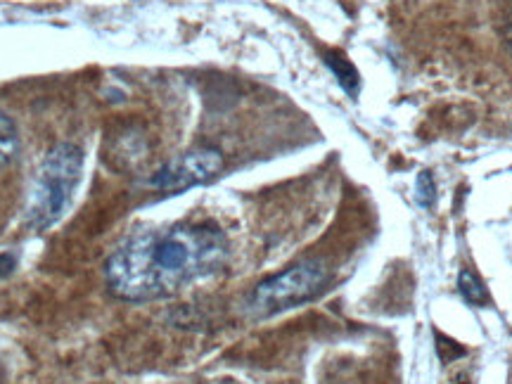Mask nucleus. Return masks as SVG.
I'll use <instances>...</instances> for the list:
<instances>
[{
	"instance_id": "423d86ee",
	"label": "nucleus",
	"mask_w": 512,
	"mask_h": 384,
	"mask_svg": "<svg viewBox=\"0 0 512 384\" xmlns=\"http://www.w3.org/2000/svg\"><path fill=\"white\" fill-rule=\"evenodd\" d=\"M458 290H460V294H463V297H465V302H470V304H477V306H479V304L489 302V294H486L484 283L477 278L475 273H470V271L460 273V278H458Z\"/></svg>"
},
{
	"instance_id": "7ed1b4c3",
	"label": "nucleus",
	"mask_w": 512,
	"mask_h": 384,
	"mask_svg": "<svg viewBox=\"0 0 512 384\" xmlns=\"http://www.w3.org/2000/svg\"><path fill=\"white\" fill-rule=\"evenodd\" d=\"M328 278V268L320 264V261L294 264L287 271L256 285L247 299V311L254 318L278 316V313L316 299L325 290V285H328Z\"/></svg>"
},
{
	"instance_id": "f03ea898",
	"label": "nucleus",
	"mask_w": 512,
	"mask_h": 384,
	"mask_svg": "<svg viewBox=\"0 0 512 384\" xmlns=\"http://www.w3.org/2000/svg\"><path fill=\"white\" fill-rule=\"evenodd\" d=\"M83 171V152L76 145L53 147L38 166L27 204V223L34 230L55 226L67 214Z\"/></svg>"
},
{
	"instance_id": "39448f33",
	"label": "nucleus",
	"mask_w": 512,
	"mask_h": 384,
	"mask_svg": "<svg viewBox=\"0 0 512 384\" xmlns=\"http://www.w3.org/2000/svg\"><path fill=\"white\" fill-rule=\"evenodd\" d=\"M19 155V133L15 121L8 114L0 112V169L15 162Z\"/></svg>"
},
{
	"instance_id": "f257e3e1",
	"label": "nucleus",
	"mask_w": 512,
	"mask_h": 384,
	"mask_svg": "<svg viewBox=\"0 0 512 384\" xmlns=\"http://www.w3.org/2000/svg\"><path fill=\"white\" fill-rule=\"evenodd\" d=\"M228 240L219 228L174 226L136 235L107 259V287L124 302H155L219 271Z\"/></svg>"
},
{
	"instance_id": "0eeeda50",
	"label": "nucleus",
	"mask_w": 512,
	"mask_h": 384,
	"mask_svg": "<svg viewBox=\"0 0 512 384\" xmlns=\"http://www.w3.org/2000/svg\"><path fill=\"white\" fill-rule=\"evenodd\" d=\"M418 200L422 207H430L434 200V181L430 174H420L418 178Z\"/></svg>"
},
{
	"instance_id": "20e7f679",
	"label": "nucleus",
	"mask_w": 512,
	"mask_h": 384,
	"mask_svg": "<svg viewBox=\"0 0 512 384\" xmlns=\"http://www.w3.org/2000/svg\"><path fill=\"white\" fill-rule=\"evenodd\" d=\"M223 169V155L214 147H197V150L183 152L166 162L155 176L150 178L152 188L162 192H183L197 185L209 183Z\"/></svg>"
},
{
	"instance_id": "6e6552de",
	"label": "nucleus",
	"mask_w": 512,
	"mask_h": 384,
	"mask_svg": "<svg viewBox=\"0 0 512 384\" xmlns=\"http://www.w3.org/2000/svg\"><path fill=\"white\" fill-rule=\"evenodd\" d=\"M15 266H17L15 254H10V252L0 254V278H8V275L15 271Z\"/></svg>"
}]
</instances>
